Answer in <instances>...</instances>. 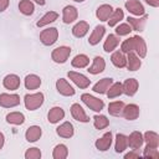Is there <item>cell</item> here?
<instances>
[{
    "instance_id": "cell-1",
    "label": "cell",
    "mask_w": 159,
    "mask_h": 159,
    "mask_svg": "<svg viewBox=\"0 0 159 159\" xmlns=\"http://www.w3.org/2000/svg\"><path fill=\"white\" fill-rule=\"evenodd\" d=\"M45 101V96L42 92H37V93H31V94H26L24 97V103L26 109L29 111H36L37 108H40L43 104Z\"/></svg>"
},
{
    "instance_id": "cell-2",
    "label": "cell",
    "mask_w": 159,
    "mask_h": 159,
    "mask_svg": "<svg viewBox=\"0 0 159 159\" xmlns=\"http://www.w3.org/2000/svg\"><path fill=\"white\" fill-rule=\"evenodd\" d=\"M81 99L93 112H101L103 109V107H104V102L102 99H99V98H97V97H94V96H92L89 93H83L81 96Z\"/></svg>"
},
{
    "instance_id": "cell-3",
    "label": "cell",
    "mask_w": 159,
    "mask_h": 159,
    "mask_svg": "<svg viewBox=\"0 0 159 159\" xmlns=\"http://www.w3.org/2000/svg\"><path fill=\"white\" fill-rule=\"evenodd\" d=\"M58 39V30L56 27H48L41 31L40 34V41L45 46H51L53 45Z\"/></svg>"
},
{
    "instance_id": "cell-4",
    "label": "cell",
    "mask_w": 159,
    "mask_h": 159,
    "mask_svg": "<svg viewBox=\"0 0 159 159\" xmlns=\"http://www.w3.org/2000/svg\"><path fill=\"white\" fill-rule=\"evenodd\" d=\"M71 47H68V46H60V47H56L53 51H52V53H51V58H52V61L53 62H56V63H65L67 60H68V57H70V55H71Z\"/></svg>"
},
{
    "instance_id": "cell-5",
    "label": "cell",
    "mask_w": 159,
    "mask_h": 159,
    "mask_svg": "<svg viewBox=\"0 0 159 159\" xmlns=\"http://www.w3.org/2000/svg\"><path fill=\"white\" fill-rule=\"evenodd\" d=\"M20 104V96L15 93H1L0 106L4 108H12Z\"/></svg>"
},
{
    "instance_id": "cell-6",
    "label": "cell",
    "mask_w": 159,
    "mask_h": 159,
    "mask_svg": "<svg viewBox=\"0 0 159 159\" xmlns=\"http://www.w3.org/2000/svg\"><path fill=\"white\" fill-rule=\"evenodd\" d=\"M67 76H68V78L77 86V87H80V88H87L88 86H89V83H91V80L88 78V77H86L84 75H82V73H80V72H75V71H70L68 73H67Z\"/></svg>"
},
{
    "instance_id": "cell-7",
    "label": "cell",
    "mask_w": 159,
    "mask_h": 159,
    "mask_svg": "<svg viewBox=\"0 0 159 159\" xmlns=\"http://www.w3.org/2000/svg\"><path fill=\"white\" fill-rule=\"evenodd\" d=\"M133 51H135V55L139 58H144L147 56V45H145V41L139 35L133 36Z\"/></svg>"
},
{
    "instance_id": "cell-8",
    "label": "cell",
    "mask_w": 159,
    "mask_h": 159,
    "mask_svg": "<svg viewBox=\"0 0 159 159\" xmlns=\"http://www.w3.org/2000/svg\"><path fill=\"white\" fill-rule=\"evenodd\" d=\"M56 89L60 94L62 96H66V97H70V96H73L75 94V88L65 80V78H58L56 81Z\"/></svg>"
},
{
    "instance_id": "cell-9",
    "label": "cell",
    "mask_w": 159,
    "mask_h": 159,
    "mask_svg": "<svg viewBox=\"0 0 159 159\" xmlns=\"http://www.w3.org/2000/svg\"><path fill=\"white\" fill-rule=\"evenodd\" d=\"M124 6H125V9L130 14H133L135 16H142V15L145 14L144 6H143V4L139 0H127L125 4H124Z\"/></svg>"
},
{
    "instance_id": "cell-10",
    "label": "cell",
    "mask_w": 159,
    "mask_h": 159,
    "mask_svg": "<svg viewBox=\"0 0 159 159\" xmlns=\"http://www.w3.org/2000/svg\"><path fill=\"white\" fill-rule=\"evenodd\" d=\"M147 20H148V15H142V16H139L138 19H135V17H132V16H128V19H127V24H129V26L132 27V30H135V31H139V32H142L143 30H144V27H145V24H147Z\"/></svg>"
},
{
    "instance_id": "cell-11",
    "label": "cell",
    "mask_w": 159,
    "mask_h": 159,
    "mask_svg": "<svg viewBox=\"0 0 159 159\" xmlns=\"http://www.w3.org/2000/svg\"><path fill=\"white\" fill-rule=\"evenodd\" d=\"M127 143H128V145H129L133 150L139 149V148L143 145V143H144L143 134H142L140 132H138V130L132 132V133L129 134V137H127Z\"/></svg>"
},
{
    "instance_id": "cell-12",
    "label": "cell",
    "mask_w": 159,
    "mask_h": 159,
    "mask_svg": "<svg viewBox=\"0 0 159 159\" xmlns=\"http://www.w3.org/2000/svg\"><path fill=\"white\" fill-rule=\"evenodd\" d=\"M71 114H72L73 119L81 122V123H88V122H89L88 116L86 114L84 109H83L78 103H73V104L71 106Z\"/></svg>"
},
{
    "instance_id": "cell-13",
    "label": "cell",
    "mask_w": 159,
    "mask_h": 159,
    "mask_svg": "<svg viewBox=\"0 0 159 159\" xmlns=\"http://www.w3.org/2000/svg\"><path fill=\"white\" fill-rule=\"evenodd\" d=\"M112 140H113V138H112V133H111V132H107V133H104L101 138H98V139L96 140L94 145H96V148H97L98 150H101V152H106V150H108V149L111 148V145H112Z\"/></svg>"
},
{
    "instance_id": "cell-14",
    "label": "cell",
    "mask_w": 159,
    "mask_h": 159,
    "mask_svg": "<svg viewBox=\"0 0 159 159\" xmlns=\"http://www.w3.org/2000/svg\"><path fill=\"white\" fill-rule=\"evenodd\" d=\"M20 77L17 75H14V73H10V75H6L2 80V84L6 89H10V91H16L19 87H20Z\"/></svg>"
},
{
    "instance_id": "cell-15",
    "label": "cell",
    "mask_w": 159,
    "mask_h": 159,
    "mask_svg": "<svg viewBox=\"0 0 159 159\" xmlns=\"http://www.w3.org/2000/svg\"><path fill=\"white\" fill-rule=\"evenodd\" d=\"M77 17H78V11H77V9L75 6L67 5V6L63 7V10H62V20H63L65 24H71L75 20H77Z\"/></svg>"
},
{
    "instance_id": "cell-16",
    "label": "cell",
    "mask_w": 159,
    "mask_h": 159,
    "mask_svg": "<svg viewBox=\"0 0 159 159\" xmlns=\"http://www.w3.org/2000/svg\"><path fill=\"white\" fill-rule=\"evenodd\" d=\"M104 32H106V27L103 25H97L94 27V30L92 31V34L89 35V39H88V43L91 46H96L97 43H99V41L103 39L104 36Z\"/></svg>"
},
{
    "instance_id": "cell-17",
    "label": "cell",
    "mask_w": 159,
    "mask_h": 159,
    "mask_svg": "<svg viewBox=\"0 0 159 159\" xmlns=\"http://www.w3.org/2000/svg\"><path fill=\"white\" fill-rule=\"evenodd\" d=\"M122 87H123V93L132 97L137 93V91L139 88V83L135 78H128L124 81V83H122Z\"/></svg>"
},
{
    "instance_id": "cell-18",
    "label": "cell",
    "mask_w": 159,
    "mask_h": 159,
    "mask_svg": "<svg viewBox=\"0 0 159 159\" xmlns=\"http://www.w3.org/2000/svg\"><path fill=\"white\" fill-rule=\"evenodd\" d=\"M122 116L127 120H134L139 117V107L134 103L127 104V106H124V108L122 111Z\"/></svg>"
},
{
    "instance_id": "cell-19",
    "label": "cell",
    "mask_w": 159,
    "mask_h": 159,
    "mask_svg": "<svg viewBox=\"0 0 159 159\" xmlns=\"http://www.w3.org/2000/svg\"><path fill=\"white\" fill-rule=\"evenodd\" d=\"M56 133L57 135H60L61 138H71L73 137L75 134V128L72 125V123L70 122H63L62 124H60L57 128H56Z\"/></svg>"
},
{
    "instance_id": "cell-20",
    "label": "cell",
    "mask_w": 159,
    "mask_h": 159,
    "mask_svg": "<svg viewBox=\"0 0 159 159\" xmlns=\"http://www.w3.org/2000/svg\"><path fill=\"white\" fill-rule=\"evenodd\" d=\"M104 68H106V61H104V58L101 57V56H96V57L93 58L92 65L88 67L87 71H88L91 75H98V73L103 72Z\"/></svg>"
},
{
    "instance_id": "cell-21",
    "label": "cell",
    "mask_w": 159,
    "mask_h": 159,
    "mask_svg": "<svg viewBox=\"0 0 159 159\" xmlns=\"http://www.w3.org/2000/svg\"><path fill=\"white\" fill-rule=\"evenodd\" d=\"M41 135H42V129L39 125H31L25 132V139L30 143L37 142L41 138Z\"/></svg>"
},
{
    "instance_id": "cell-22",
    "label": "cell",
    "mask_w": 159,
    "mask_h": 159,
    "mask_svg": "<svg viewBox=\"0 0 159 159\" xmlns=\"http://www.w3.org/2000/svg\"><path fill=\"white\" fill-rule=\"evenodd\" d=\"M63 118H65V111L61 107H52L47 113V120L51 124H56Z\"/></svg>"
},
{
    "instance_id": "cell-23",
    "label": "cell",
    "mask_w": 159,
    "mask_h": 159,
    "mask_svg": "<svg viewBox=\"0 0 159 159\" xmlns=\"http://www.w3.org/2000/svg\"><path fill=\"white\" fill-rule=\"evenodd\" d=\"M142 66V61L140 58L132 51V52H128L127 55V63H125V67L128 71H137L139 70Z\"/></svg>"
},
{
    "instance_id": "cell-24",
    "label": "cell",
    "mask_w": 159,
    "mask_h": 159,
    "mask_svg": "<svg viewBox=\"0 0 159 159\" xmlns=\"http://www.w3.org/2000/svg\"><path fill=\"white\" fill-rule=\"evenodd\" d=\"M113 83V80L109 78V77H104L102 80H99L94 86H93V92L96 93H99V94H106L108 88L111 87V84Z\"/></svg>"
},
{
    "instance_id": "cell-25",
    "label": "cell",
    "mask_w": 159,
    "mask_h": 159,
    "mask_svg": "<svg viewBox=\"0 0 159 159\" xmlns=\"http://www.w3.org/2000/svg\"><path fill=\"white\" fill-rule=\"evenodd\" d=\"M88 30H89V25H88L87 21H78L72 27V35L75 37H77V39H81V37H83V36L87 35Z\"/></svg>"
},
{
    "instance_id": "cell-26",
    "label": "cell",
    "mask_w": 159,
    "mask_h": 159,
    "mask_svg": "<svg viewBox=\"0 0 159 159\" xmlns=\"http://www.w3.org/2000/svg\"><path fill=\"white\" fill-rule=\"evenodd\" d=\"M112 11H113V9H112V6L109 4H103V5H101V6L97 7L96 16H97V19L99 21H107L108 17L111 16Z\"/></svg>"
},
{
    "instance_id": "cell-27",
    "label": "cell",
    "mask_w": 159,
    "mask_h": 159,
    "mask_svg": "<svg viewBox=\"0 0 159 159\" xmlns=\"http://www.w3.org/2000/svg\"><path fill=\"white\" fill-rule=\"evenodd\" d=\"M118 45H119V36L111 34L107 36V40L103 43V50L106 52H113Z\"/></svg>"
},
{
    "instance_id": "cell-28",
    "label": "cell",
    "mask_w": 159,
    "mask_h": 159,
    "mask_svg": "<svg viewBox=\"0 0 159 159\" xmlns=\"http://www.w3.org/2000/svg\"><path fill=\"white\" fill-rule=\"evenodd\" d=\"M58 17V14L56 11H47L37 22H36V26L37 27H43L46 25H50L52 22H55Z\"/></svg>"
},
{
    "instance_id": "cell-29",
    "label": "cell",
    "mask_w": 159,
    "mask_h": 159,
    "mask_svg": "<svg viewBox=\"0 0 159 159\" xmlns=\"http://www.w3.org/2000/svg\"><path fill=\"white\" fill-rule=\"evenodd\" d=\"M25 87L30 91L32 89H37L40 86H41V78L37 76V75H27L25 77Z\"/></svg>"
},
{
    "instance_id": "cell-30",
    "label": "cell",
    "mask_w": 159,
    "mask_h": 159,
    "mask_svg": "<svg viewBox=\"0 0 159 159\" xmlns=\"http://www.w3.org/2000/svg\"><path fill=\"white\" fill-rule=\"evenodd\" d=\"M6 122L14 125H21L25 122V116L21 112H10L6 114Z\"/></svg>"
},
{
    "instance_id": "cell-31",
    "label": "cell",
    "mask_w": 159,
    "mask_h": 159,
    "mask_svg": "<svg viewBox=\"0 0 159 159\" xmlns=\"http://www.w3.org/2000/svg\"><path fill=\"white\" fill-rule=\"evenodd\" d=\"M143 139H144V142L147 143L148 147L158 148V145H159V135H158V133H155L153 130L145 132L144 135H143Z\"/></svg>"
},
{
    "instance_id": "cell-32",
    "label": "cell",
    "mask_w": 159,
    "mask_h": 159,
    "mask_svg": "<svg viewBox=\"0 0 159 159\" xmlns=\"http://www.w3.org/2000/svg\"><path fill=\"white\" fill-rule=\"evenodd\" d=\"M111 61H112V63H113L117 68H123V67H125L127 57L124 56V53H123L122 51H116V52L112 53Z\"/></svg>"
},
{
    "instance_id": "cell-33",
    "label": "cell",
    "mask_w": 159,
    "mask_h": 159,
    "mask_svg": "<svg viewBox=\"0 0 159 159\" xmlns=\"http://www.w3.org/2000/svg\"><path fill=\"white\" fill-rule=\"evenodd\" d=\"M88 63H89V58L87 55H83V53L76 55L71 61V65L75 68H84L88 66Z\"/></svg>"
},
{
    "instance_id": "cell-34",
    "label": "cell",
    "mask_w": 159,
    "mask_h": 159,
    "mask_svg": "<svg viewBox=\"0 0 159 159\" xmlns=\"http://www.w3.org/2000/svg\"><path fill=\"white\" fill-rule=\"evenodd\" d=\"M19 10L22 15H26V16H30L34 14L35 11V6H34V2L31 0H21L19 2Z\"/></svg>"
},
{
    "instance_id": "cell-35",
    "label": "cell",
    "mask_w": 159,
    "mask_h": 159,
    "mask_svg": "<svg viewBox=\"0 0 159 159\" xmlns=\"http://www.w3.org/2000/svg\"><path fill=\"white\" fill-rule=\"evenodd\" d=\"M123 17H124V12H123V10L120 9V7H117L116 10H113L112 11V14H111V16L108 17V25L111 26V27H113V26H116L120 20H123Z\"/></svg>"
},
{
    "instance_id": "cell-36",
    "label": "cell",
    "mask_w": 159,
    "mask_h": 159,
    "mask_svg": "<svg viewBox=\"0 0 159 159\" xmlns=\"http://www.w3.org/2000/svg\"><path fill=\"white\" fill-rule=\"evenodd\" d=\"M122 93H123L122 83L120 82H113L111 84V87L108 88V91H107L106 94H107L108 98H116V97H119Z\"/></svg>"
},
{
    "instance_id": "cell-37",
    "label": "cell",
    "mask_w": 159,
    "mask_h": 159,
    "mask_svg": "<svg viewBox=\"0 0 159 159\" xmlns=\"http://www.w3.org/2000/svg\"><path fill=\"white\" fill-rule=\"evenodd\" d=\"M123 108H124V103L122 101H114L108 104V112L111 116H114V117L120 116Z\"/></svg>"
},
{
    "instance_id": "cell-38",
    "label": "cell",
    "mask_w": 159,
    "mask_h": 159,
    "mask_svg": "<svg viewBox=\"0 0 159 159\" xmlns=\"http://www.w3.org/2000/svg\"><path fill=\"white\" fill-rule=\"evenodd\" d=\"M128 147L127 143V137L122 133H118L116 137V144H114V149L117 153H123Z\"/></svg>"
},
{
    "instance_id": "cell-39",
    "label": "cell",
    "mask_w": 159,
    "mask_h": 159,
    "mask_svg": "<svg viewBox=\"0 0 159 159\" xmlns=\"http://www.w3.org/2000/svg\"><path fill=\"white\" fill-rule=\"evenodd\" d=\"M67 155H68V149L65 144H57L53 148V152H52L53 159H66Z\"/></svg>"
},
{
    "instance_id": "cell-40",
    "label": "cell",
    "mask_w": 159,
    "mask_h": 159,
    "mask_svg": "<svg viewBox=\"0 0 159 159\" xmlns=\"http://www.w3.org/2000/svg\"><path fill=\"white\" fill-rule=\"evenodd\" d=\"M93 124L97 129L101 130V129H104L109 125V119L103 114H96L93 117Z\"/></svg>"
},
{
    "instance_id": "cell-41",
    "label": "cell",
    "mask_w": 159,
    "mask_h": 159,
    "mask_svg": "<svg viewBox=\"0 0 159 159\" xmlns=\"http://www.w3.org/2000/svg\"><path fill=\"white\" fill-rule=\"evenodd\" d=\"M132 27L129 26V24H119L117 27H116V35L117 36H127L130 34Z\"/></svg>"
},
{
    "instance_id": "cell-42",
    "label": "cell",
    "mask_w": 159,
    "mask_h": 159,
    "mask_svg": "<svg viewBox=\"0 0 159 159\" xmlns=\"http://www.w3.org/2000/svg\"><path fill=\"white\" fill-rule=\"evenodd\" d=\"M143 157L144 158H149V159H158L159 158L158 148H152V147L145 145L144 152H143Z\"/></svg>"
},
{
    "instance_id": "cell-43",
    "label": "cell",
    "mask_w": 159,
    "mask_h": 159,
    "mask_svg": "<svg viewBox=\"0 0 159 159\" xmlns=\"http://www.w3.org/2000/svg\"><path fill=\"white\" fill-rule=\"evenodd\" d=\"M25 158L26 159H40L41 158V150L36 147L34 148H29L25 152Z\"/></svg>"
},
{
    "instance_id": "cell-44",
    "label": "cell",
    "mask_w": 159,
    "mask_h": 159,
    "mask_svg": "<svg viewBox=\"0 0 159 159\" xmlns=\"http://www.w3.org/2000/svg\"><path fill=\"white\" fill-rule=\"evenodd\" d=\"M120 51L123 53H128L133 51V37H129L127 40H124L120 45Z\"/></svg>"
},
{
    "instance_id": "cell-45",
    "label": "cell",
    "mask_w": 159,
    "mask_h": 159,
    "mask_svg": "<svg viewBox=\"0 0 159 159\" xmlns=\"http://www.w3.org/2000/svg\"><path fill=\"white\" fill-rule=\"evenodd\" d=\"M124 158L125 159H138V158H140V155L138 153H135V152H129V153H127L124 155Z\"/></svg>"
},
{
    "instance_id": "cell-46",
    "label": "cell",
    "mask_w": 159,
    "mask_h": 159,
    "mask_svg": "<svg viewBox=\"0 0 159 159\" xmlns=\"http://www.w3.org/2000/svg\"><path fill=\"white\" fill-rule=\"evenodd\" d=\"M9 2H10V0H0V12L5 11L7 9Z\"/></svg>"
},
{
    "instance_id": "cell-47",
    "label": "cell",
    "mask_w": 159,
    "mask_h": 159,
    "mask_svg": "<svg viewBox=\"0 0 159 159\" xmlns=\"http://www.w3.org/2000/svg\"><path fill=\"white\" fill-rule=\"evenodd\" d=\"M145 2L153 7H158L159 6V0H145Z\"/></svg>"
},
{
    "instance_id": "cell-48",
    "label": "cell",
    "mask_w": 159,
    "mask_h": 159,
    "mask_svg": "<svg viewBox=\"0 0 159 159\" xmlns=\"http://www.w3.org/2000/svg\"><path fill=\"white\" fill-rule=\"evenodd\" d=\"M4 143H5V137H4V134L0 132V149H2Z\"/></svg>"
},
{
    "instance_id": "cell-49",
    "label": "cell",
    "mask_w": 159,
    "mask_h": 159,
    "mask_svg": "<svg viewBox=\"0 0 159 159\" xmlns=\"http://www.w3.org/2000/svg\"><path fill=\"white\" fill-rule=\"evenodd\" d=\"M31 1H35L36 4H39V5H41V6L46 4V1H45V0H31Z\"/></svg>"
},
{
    "instance_id": "cell-50",
    "label": "cell",
    "mask_w": 159,
    "mask_h": 159,
    "mask_svg": "<svg viewBox=\"0 0 159 159\" xmlns=\"http://www.w3.org/2000/svg\"><path fill=\"white\" fill-rule=\"evenodd\" d=\"M73 1H76V2H83L84 0H73Z\"/></svg>"
}]
</instances>
